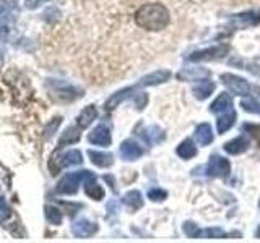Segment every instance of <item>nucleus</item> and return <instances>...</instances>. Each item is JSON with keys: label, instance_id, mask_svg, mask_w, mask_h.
I'll use <instances>...</instances> for the list:
<instances>
[{"label": "nucleus", "instance_id": "obj_39", "mask_svg": "<svg viewBox=\"0 0 260 243\" xmlns=\"http://www.w3.org/2000/svg\"><path fill=\"white\" fill-rule=\"evenodd\" d=\"M255 91L258 93V96H260V88H255Z\"/></svg>", "mask_w": 260, "mask_h": 243}, {"label": "nucleus", "instance_id": "obj_20", "mask_svg": "<svg viewBox=\"0 0 260 243\" xmlns=\"http://www.w3.org/2000/svg\"><path fill=\"white\" fill-rule=\"evenodd\" d=\"M247 148H249V141L244 136H238L233 141L224 144V151H228L230 154H241L244 151H247Z\"/></svg>", "mask_w": 260, "mask_h": 243}, {"label": "nucleus", "instance_id": "obj_26", "mask_svg": "<svg viewBox=\"0 0 260 243\" xmlns=\"http://www.w3.org/2000/svg\"><path fill=\"white\" fill-rule=\"evenodd\" d=\"M210 75V71L205 68H185L179 73V78H185V79H199V78H205Z\"/></svg>", "mask_w": 260, "mask_h": 243}, {"label": "nucleus", "instance_id": "obj_37", "mask_svg": "<svg viewBox=\"0 0 260 243\" xmlns=\"http://www.w3.org/2000/svg\"><path fill=\"white\" fill-rule=\"evenodd\" d=\"M146 101H148V97H146V94H137V107L138 109H143Z\"/></svg>", "mask_w": 260, "mask_h": 243}, {"label": "nucleus", "instance_id": "obj_33", "mask_svg": "<svg viewBox=\"0 0 260 243\" xmlns=\"http://www.w3.org/2000/svg\"><path fill=\"white\" fill-rule=\"evenodd\" d=\"M148 198L151 201H165L168 198V193L165 190H159V188H153L148 191Z\"/></svg>", "mask_w": 260, "mask_h": 243}, {"label": "nucleus", "instance_id": "obj_3", "mask_svg": "<svg viewBox=\"0 0 260 243\" xmlns=\"http://www.w3.org/2000/svg\"><path fill=\"white\" fill-rule=\"evenodd\" d=\"M47 88L51 91V96H54L59 101H75L83 96V91L73 86L70 83H65L62 79H49Z\"/></svg>", "mask_w": 260, "mask_h": 243}, {"label": "nucleus", "instance_id": "obj_14", "mask_svg": "<svg viewBox=\"0 0 260 243\" xmlns=\"http://www.w3.org/2000/svg\"><path fill=\"white\" fill-rule=\"evenodd\" d=\"M88 156H89V159H91L93 164L98 166V167H111L114 164V157H112V154H109V152L89 149Z\"/></svg>", "mask_w": 260, "mask_h": 243}, {"label": "nucleus", "instance_id": "obj_31", "mask_svg": "<svg viewBox=\"0 0 260 243\" xmlns=\"http://www.w3.org/2000/svg\"><path fill=\"white\" fill-rule=\"evenodd\" d=\"M182 230L185 232V235H189V237H192V238H197L199 237V232H200V229L193 222H184Z\"/></svg>", "mask_w": 260, "mask_h": 243}, {"label": "nucleus", "instance_id": "obj_27", "mask_svg": "<svg viewBox=\"0 0 260 243\" xmlns=\"http://www.w3.org/2000/svg\"><path fill=\"white\" fill-rule=\"evenodd\" d=\"M44 214H46V219L51 224H54V225H60L62 224V213L55 206L47 205L44 208Z\"/></svg>", "mask_w": 260, "mask_h": 243}, {"label": "nucleus", "instance_id": "obj_15", "mask_svg": "<svg viewBox=\"0 0 260 243\" xmlns=\"http://www.w3.org/2000/svg\"><path fill=\"white\" fill-rule=\"evenodd\" d=\"M231 109H233V101H231L230 94H226V93L219 94L213 101V104L210 105V110L213 113H224V112L231 110Z\"/></svg>", "mask_w": 260, "mask_h": 243}, {"label": "nucleus", "instance_id": "obj_2", "mask_svg": "<svg viewBox=\"0 0 260 243\" xmlns=\"http://www.w3.org/2000/svg\"><path fill=\"white\" fill-rule=\"evenodd\" d=\"M94 177L93 172H89V170H80V172H72V174H67L62 180L57 183V193L60 194H75L80 188L81 183H85V180L88 178Z\"/></svg>", "mask_w": 260, "mask_h": 243}, {"label": "nucleus", "instance_id": "obj_23", "mask_svg": "<svg viewBox=\"0 0 260 243\" xmlns=\"http://www.w3.org/2000/svg\"><path fill=\"white\" fill-rule=\"evenodd\" d=\"M124 205H127L130 209H140L143 206V198H142V193L137 191V190H132L124 194Z\"/></svg>", "mask_w": 260, "mask_h": 243}, {"label": "nucleus", "instance_id": "obj_30", "mask_svg": "<svg viewBox=\"0 0 260 243\" xmlns=\"http://www.w3.org/2000/svg\"><path fill=\"white\" fill-rule=\"evenodd\" d=\"M241 107L250 113H260V104L254 99H244L241 102Z\"/></svg>", "mask_w": 260, "mask_h": 243}, {"label": "nucleus", "instance_id": "obj_24", "mask_svg": "<svg viewBox=\"0 0 260 243\" xmlns=\"http://www.w3.org/2000/svg\"><path fill=\"white\" fill-rule=\"evenodd\" d=\"M80 127H70L65 130V133L62 135V138L59 140V149L63 148V144H73L80 140Z\"/></svg>", "mask_w": 260, "mask_h": 243}, {"label": "nucleus", "instance_id": "obj_35", "mask_svg": "<svg viewBox=\"0 0 260 243\" xmlns=\"http://www.w3.org/2000/svg\"><path fill=\"white\" fill-rule=\"evenodd\" d=\"M46 2H49V0H24V5H26V8H29V10H35V8H39Z\"/></svg>", "mask_w": 260, "mask_h": 243}, {"label": "nucleus", "instance_id": "obj_6", "mask_svg": "<svg viewBox=\"0 0 260 243\" xmlns=\"http://www.w3.org/2000/svg\"><path fill=\"white\" fill-rule=\"evenodd\" d=\"M231 166H230V160L221 157V156H211L210 162L207 166V174L210 177H226L230 174Z\"/></svg>", "mask_w": 260, "mask_h": 243}, {"label": "nucleus", "instance_id": "obj_13", "mask_svg": "<svg viewBox=\"0 0 260 243\" xmlns=\"http://www.w3.org/2000/svg\"><path fill=\"white\" fill-rule=\"evenodd\" d=\"M171 76V73L168 70H158L151 73V75L142 78L140 81H138V86H156V85H161L165 83V81H168Z\"/></svg>", "mask_w": 260, "mask_h": 243}, {"label": "nucleus", "instance_id": "obj_17", "mask_svg": "<svg viewBox=\"0 0 260 243\" xmlns=\"http://www.w3.org/2000/svg\"><path fill=\"white\" fill-rule=\"evenodd\" d=\"M98 117V110H96V107L94 105H86V107L80 112V115H78V118H77V122H78V127L80 128H86V127H89L94 122V118Z\"/></svg>", "mask_w": 260, "mask_h": 243}, {"label": "nucleus", "instance_id": "obj_18", "mask_svg": "<svg viewBox=\"0 0 260 243\" xmlns=\"http://www.w3.org/2000/svg\"><path fill=\"white\" fill-rule=\"evenodd\" d=\"M85 191L89 198H93L96 201L104 198V190L101 185H98L96 177H91V178H88V180H85Z\"/></svg>", "mask_w": 260, "mask_h": 243}, {"label": "nucleus", "instance_id": "obj_36", "mask_svg": "<svg viewBox=\"0 0 260 243\" xmlns=\"http://www.w3.org/2000/svg\"><path fill=\"white\" fill-rule=\"evenodd\" d=\"M60 125V118L59 117H57V118H54V124H49V127L46 128V136H49V135H51V130H52V132H54V130H57V127H59Z\"/></svg>", "mask_w": 260, "mask_h": 243}, {"label": "nucleus", "instance_id": "obj_29", "mask_svg": "<svg viewBox=\"0 0 260 243\" xmlns=\"http://www.w3.org/2000/svg\"><path fill=\"white\" fill-rule=\"evenodd\" d=\"M226 232L218 229V227H213V229H205V230H200L199 232V237L202 238H224L226 237Z\"/></svg>", "mask_w": 260, "mask_h": 243}, {"label": "nucleus", "instance_id": "obj_7", "mask_svg": "<svg viewBox=\"0 0 260 243\" xmlns=\"http://www.w3.org/2000/svg\"><path fill=\"white\" fill-rule=\"evenodd\" d=\"M228 52V46H215L210 49H203V51H197L190 54L187 59L190 62H199V60H213V59H221V57Z\"/></svg>", "mask_w": 260, "mask_h": 243}, {"label": "nucleus", "instance_id": "obj_34", "mask_svg": "<svg viewBox=\"0 0 260 243\" xmlns=\"http://www.w3.org/2000/svg\"><path fill=\"white\" fill-rule=\"evenodd\" d=\"M244 130L249 132V135H252L255 138L257 144L260 146V125H254V124H246L244 125Z\"/></svg>", "mask_w": 260, "mask_h": 243}, {"label": "nucleus", "instance_id": "obj_25", "mask_svg": "<svg viewBox=\"0 0 260 243\" xmlns=\"http://www.w3.org/2000/svg\"><path fill=\"white\" fill-rule=\"evenodd\" d=\"M197 154V148L193 146L190 140H185L177 146V156L182 159H192Z\"/></svg>", "mask_w": 260, "mask_h": 243}, {"label": "nucleus", "instance_id": "obj_16", "mask_svg": "<svg viewBox=\"0 0 260 243\" xmlns=\"http://www.w3.org/2000/svg\"><path fill=\"white\" fill-rule=\"evenodd\" d=\"M16 15V0H0V23H10Z\"/></svg>", "mask_w": 260, "mask_h": 243}, {"label": "nucleus", "instance_id": "obj_8", "mask_svg": "<svg viewBox=\"0 0 260 243\" xmlns=\"http://www.w3.org/2000/svg\"><path fill=\"white\" fill-rule=\"evenodd\" d=\"M98 232V224L88 221V219H78L72 224V233L77 238H88Z\"/></svg>", "mask_w": 260, "mask_h": 243}, {"label": "nucleus", "instance_id": "obj_19", "mask_svg": "<svg viewBox=\"0 0 260 243\" xmlns=\"http://www.w3.org/2000/svg\"><path fill=\"white\" fill-rule=\"evenodd\" d=\"M195 138L200 146H208L211 141H213V130L208 124H202L195 130Z\"/></svg>", "mask_w": 260, "mask_h": 243}, {"label": "nucleus", "instance_id": "obj_28", "mask_svg": "<svg viewBox=\"0 0 260 243\" xmlns=\"http://www.w3.org/2000/svg\"><path fill=\"white\" fill-rule=\"evenodd\" d=\"M143 138H145V141H148V143H159L165 140V135H162V132L158 127H150L145 130Z\"/></svg>", "mask_w": 260, "mask_h": 243}, {"label": "nucleus", "instance_id": "obj_10", "mask_svg": "<svg viewBox=\"0 0 260 243\" xmlns=\"http://www.w3.org/2000/svg\"><path fill=\"white\" fill-rule=\"evenodd\" d=\"M260 21V15L255 12H247V13H242L238 16H233L231 20V26L234 29H244V28H249V26H254Z\"/></svg>", "mask_w": 260, "mask_h": 243}, {"label": "nucleus", "instance_id": "obj_40", "mask_svg": "<svg viewBox=\"0 0 260 243\" xmlns=\"http://www.w3.org/2000/svg\"><path fill=\"white\" fill-rule=\"evenodd\" d=\"M0 62H2V52H0Z\"/></svg>", "mask_w": 260, "mask_h": 243}, {"label": "nucleus", "instance_id": "obj_21", "mask_svg": "<svg viewBox=\"0 0 260 243\" xmlns=\"http://www.w3.org/2000/svg\"><path fill=\"white\" fill-rule=\"evenodd\" d=\"M234 122H236V112H234V109L228 110L224 113H219V117H218V132L219 133L228 132V130H230L234 125Z\"/></svg>", "mask_w": 260, "mask_h": 243}, {"label": "nucleus", "instance_id": "obj_9", "mask_svg": "<svg viewBox=\"0 0 260 243\" xmlns=\"http://www.w3.org/2000/svg\"><path fill=\"white\" fill-rule=\"evenodd\" d=\"M88 141L96 146H109L112 141L109 128L106 125H98L93 132L88 135Z\"/></svg>", "mask_w": 260, "mask_h": 243}, {"label": "nucleus", "instance_id": "obj_22", "mask_svg": "<svg viewBox=\"0 0 260 243\" xmlns=\"http://www.w3.org/2000/svg\"><path fill=\"white\" fill-rule=\"evenodd\" d=\"M213 89H215V85L211 83V81H200L199 85H195L193 86V94L197 99L203 101V99H207V97L211 96V93H213Z\"/></svg>", "mask_w": 260, "mask_h": 243}, {"label": "nucleus", "instance_id": "obj_38", "mask_svg": "<svg viewBox=\"0 0 260 243\" xmlns=\"http://www.w3.org/2000/svg\"><path fill=\"white\" fill-rule=\"evenodd\" d=\"M255 237L260 238V225H258V229H257V232H255Z\"/></svg>", "mask_w": 260, "mask_h": 243}, {"label": "nucleus", "instance_id": "obj_11", "mask_svg": "<svg viewBox=\"0 0 260 243\" xmlns=\"http://www.w3.org/2000/svg\"><path fill=\"white\" fill-rule=\"evenodd\" d=\"M142 154H143V149H142V146L132 141V140H127L120 144V156L122 159H125V160H137L138 157H142Z\"/></svg>", "mask_w": 260, "mask_h": 243}, {"label": "nucleus", "instance_id": "obj_32", "mask_svg": "<svg viewBox=\"0 0 260 243\" xmlns=\"http://www.w3.org/2000/svg\"><path fill=\"white\" fill-rule=\"evenodd\" d=\"M12 216V209L8 206V202L5 201V198L0 196V221H5Z\"/></svg>", "mask_w": 260, "mask_h": 243}, {"label": "nucleus", "instance_id": "obj_4", "mask_svg": "<svg viewBox=\"0 0 260 243\" xmlns=\"http://www.w3.org/2000/svg\"><path fill=\"white\" fill-rule=\"evenodd\" d=\"M81 162H83L81 152L77 149H70V151H65L62 154L55 152L51 157V162H49V169H51V174L55 175V174H59L62 169L72 167V166H80Z\"/></svg>", "mask_w": 260, "mask_h": 243}, {"label": "nucleus", "instance_id": "obj_12", "mask_svg": "<svg viewBox=\"0 0 260 243\" xmlns=\"http://www.w3.org/2000/svg\"><path fill=\"white\" fill-rule=\"evenodd\" d=\"M137 88H138V85L130 86V88H125V89H122V91H119V93H116V94H112V96L109 97V101L106 102V110H114L120 102H124L128 96H132V94L135 93V89H137Z\"/></svg>", "mask_w": 260, "mask_h": 243}, {"label": "nucleus", "instance_id": "obj_1", "mask_svg": "<svg viewBox=\"0 0 260 243\" xmlns=\"http://www.w3.org/2000/svg\"><path fill=\"white\" fill-rule=\"evenodd\" d=\"M135 23L143 29L148 31H161L169 23V12L161 4H148L143 5L135 13Z\"/></svg>", "mask_w": 260, "mask_h": 243}, {"label": "nucleus", "instance_id": "obj_5", "mask_svg": "<svg viewBox=\"0 0 260 243\" xmlns=\"http://www.w3.org/2000/svg\"><path fill=\"white\" fill-rule=\"evenodd\" d=\"M221 81H223V85L234 94H238V96H249L250 94V85L246 79L238 76V75L224 73V75H221Z\"/></svg>", "mask_w": 260, "mask_h": 243}]
</instances>
